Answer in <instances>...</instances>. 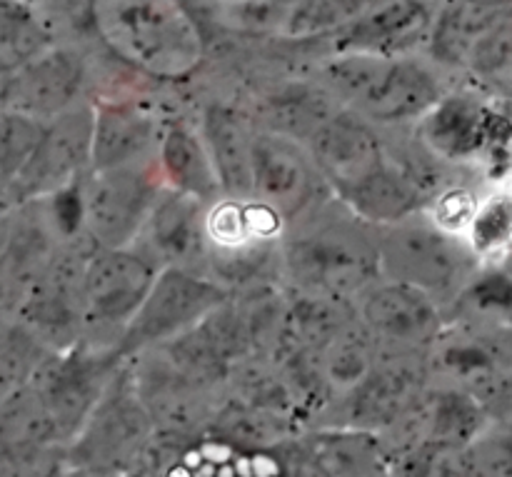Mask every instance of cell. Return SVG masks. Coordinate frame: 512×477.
<instances>
[{"label": "cell", "instance_id": "1", "mask_svg": "<svg viewBox=\"0 0 512 477\" xmlns=\"http://www.w3.org/2000/svg\"><path fill=\"white\" fill-rule=\"evenodd\" d=\"M278 260L285 288L340 303L380 280L375 228L333 195L285 225Z\"/></svg>", "mask_w": 512, "mask_h": 477}, {"label": "cell", "instance_id": "2", "mask_svg": "<svg viewBox=\"0 0 512 477\" xmlns=\"http://www.w3.org/2000/svg\"><path fill=\"white\" fill-rule=\"evenodd\" d=\"M105 48L163 83L188 80L205 60V35L185 0H90Z\"/></svg>", "mask_w": 512, "mask_h": 477}, {"label": "cell", "instance_id": "3", "mask_svg": "<svg viewBox=\"0 0 512 477\" xmlns=\"http://www.w3.org/2000/svg\"><path fill=\"white\" fill-rule=\"evenodd\" d=\"M380 278L413 285L448 310L483 263L460 235L438 228L425 213L375 228Z\"/></svg>", "mask_w": 512, "mask_h": 477}, {"label": "cell", "instance_id": "4", "mask_svg": "<svg viewBox=\"0 0 512 477\" xmlns=\"http://www.w3.org/2000/svg\"><path fill=\"white\" fill-rule=\"evenodd\" d=\"M155 430V420L140 400L125 363L65 448L68 468L103 477L130 475L153 445Z\"/></svg>", "mask_w": 512, "mask_h": 477}, {"label": "cell", "instance_id": "5", "mask_svg": "<svg viewBox=\"0 0 512 477\" xmlns=\"http://www.w3.org/2000/svg\"><path fill=\"white\" fill-rule=\"evenodd\" d=\"M125 363L128 360L113 345L85 340L68 350L50 353L40 363L28 385L48 410L63 448H68L70 440L80 433Z\"/></svg>", "mask_w": 512, "mask_h": 477}, {"label": "cell", "instance_id": "6", "mask_svg": "<svg viewBox=\"0 0 512 477\" xmlns=\"http://www.w3.org/2000/svg\"><path fill=\"white\" fill-rule=\"evenodd\" d=\"M228 298V290L208 275L185 268H160L150 293L123 330L115 350L130 360L145 350L170 343L203 323Z\"/></svg>", "mask_w": 512, "mask_h": 477}, {"label": "cell", "instance_id": "7", "mask_svg": "<svg viewBox=\"0 0 512 477\" xmlns=\"http://www.w3.org/2000/svg\"><path fill=\"white\" fill-rule=\"evenodd\" d=\"M160 183L155 165L90 170L80 183V228L93 248H130L138 240Z\"/></svg>", "mask_w": 512, "mask_h": 477}, {"label": "cell", "instance_id": "8", "mask_svg": "<svg viewBox=\"0 0 512 477\" xmlns=\"http://www.w3.org/2000/svg\"><path fill=\"white\" fill-rule=\"evenodd\" d=\"M355 320L378 355L430 358L448 325V315L430 295L395 280H375L353 300Z\"/></svg>", "mask_w": 512, "mask_h": 477}, {"label": "cell", "instance_id": "9", "mask_svg": "<svg viewBox=\"0 0 512 477\" xmlns=\"http://www.w3.org/2000/svg\"><path fill=\"white\" fill-rule=\"evenodd\" d=\"M93 245L85 238L65 243L28 293L15 305L13 315L48 350H68L85 338L83 270Z\"/></svg>", "mask_w": 512, "mask_h": 477}, {"label": "cell", "instance_id": "10", "mask_svg": "<svg viewBox=\"0 0 512 477\" xmlns=\"http://www.w3.org/2000/svg\"><path fill=\"white\" fill-rule=\"evenodd\" d=\"M420 145L438 163L468 165L512 138V103L503 105L470 90L445 93L415 123Z\"/></svg>", "mask_w": 512, "mask_h": 477}, {"label": "cell", "instance_id": "11", "mask_svg": "<svg viewBox=\"0 0 512 477\" xmlns=\"http://www.w3.org/2000/svg\"><path fill=\"white\" fill-rule=\"evenodd\" d=\"M158 268L138 248H90L83 270L85 338L108 335L110 345L118 340L145 295L150 293Z\"/></svg>", "mask_w": 512, "mask_h": 477}, {"label": "cell", "instance_id": "12", "mask_svg": "<svg viewBox=\"0 0 512 477\" xmlns=\"http://www.w3.org/2000/svg\"><path fill=\"white\" fill-rule=\"evenodd\" d=\"M93 103H78L45 123V133L8 188V208L70 190L90 173Z\"/></svg>", "mask_w": 512, "mask_h": 477}, {"label": "cell", "instance_id": "13", "mask_svg": "<svg viewBox=\"0 0 512 477\" xmlns=\"http://www.w3.org/2000/svg\"><path fill=\"white\" fill-rule=\"evenodd\" d=\"M330 188L303 143L258 128L253 138V198L293 223L298 215L325 200Z\"/></svg>", "mask_w": 512, "mask_h": 477}, {"label": "cell", "instance_id": "14", "mask_svg": "<svg viewBox=\"0 0 512 477\" xmlns=\"http://www.w3.org/2000/svg\"><path fill=\"white\" fill-rule=\"evenodd\" d=\"M430 378L433 373L428 358L378 355L368 378L343 395L345 423L338 428L368 430L375 435L393 430L413 413L428 390Z\"/></svg>", "mask_w": 512, "mask_h": 477}, {"label": "cell", "instance_id": "15", "mask_svg": "<svg viewBox=\"0 0 512 477\" xmlns=\"http://www.w3.org/2000/svg\"><path fill=\"white\" fill-rule=\"evenodd\" d=\"M205 208L208 205L200 200L163 188L133 248L158 270L185 268L203 273Z\"/></svg>", "mask_w": 512, "mask_h": 477}, {"label": "cell", "instance_id": "16", "mask_svg": "<svg viewBox=\"0 0 512 477\" xmlns=\"http://www.w3.org/2000/svg\"><path fill=\"white\" fill-rule=\"evenodd\" d=\"M165 120L140 100L110 98L93 105L90 170L155 165Z\"/></svg>", "mask_w": 512, "mask_h": 477}, {"label": "cell", "instance_id": "17", "mask_svg": "<svg viewBox=\"0 0 512 477\" xmlns=\"http://www.w3.org/2000/svg\"><path fill=\"white\" fill-rule=\"evenodd\" d=\"M433 20L428 0H370L348 28L335 33V53L403 58L428 40Z\"/></svg>", "mask_w": 512, "mask_h": 477}, {"label": "cell", "instance_id": "18", "mask_svg": "<svg viewBox=\"0 0 512 477\" xmlns=\"http://www.w3.org/2000/svg\"><path fill=\"white\" fill-rule=\"evenodd\" d=\"M303 145L330 193L355 183L388 158L375 125L348 108L330 115Z\"/></svg>", "mask_w": 512, "mask_h": 477}, {"label": "cell", "instance_id": "19", "mask_svg": "<svg viewBox=\"0 0 512 477\" xmlns=\"http://www.w3.org/2000/svg\"><path fill=\"white\" fill-rule=\"evenodd\" d=\"M85 63L80 53L65 45H50L45 53L18 68L10 78L8 108L50 123L80 103Z\"/></svg>", "mask_w": 512, "mask_h": 477}, {"label": "cell", "instance_id": "20", "mask_svg": "<svg viewBox=\"0 0 512 477\" xmlns=\"http://www.w3.org/2000/svg\"><path fill=\"white\" fill-rule=\"evenodd\" d=\"M448 90L440 83L438 73L423 60L388 58L373 88L365 93L353 113L370 125H408L423 120Z\"/></svg>", "mask_w": 512, "mask_h": 477}, {"label": "cell", "instance_id": "21", "mask_svg": "<svg viewBox=\"0 0 512 477\" xmlns=\"http://www.w3.org/2000/svg\"><path fill=\"white\" fill-rule=\"evenodd\" d=\"M333 198H338L350 213L368 225L383 228L423 213L428 200L433 198V190L408 165L388 153V158L363 178L335 190Z\"/></svg>", "mask_w": 512, "mask_h": 477}, {"label": "cell", "instance_id": "22", "mask_svg": "<svg viewBox=\"0 0 512 477\" xmlns=\"http://www.w3.org/2000/svg\"><path fill=\"white\" fill-rule=\"evenodd\" d=\"M198 130L218 178L220 198H253V123L233 105L210 103L200 115Z\"/></svg>", "mask_w": 512, "mask_h": 477}, {"label": "cell", "instance_id": "23", "mask_svg": "<svg viewBox=\"0 0 512 477\" xmlns=\"http://www.w3.org/2000/svg\"><path fill=\"white\" fill-rule=\"evenodd\" d=\"M405 425L415 433L413 445L438 443L468 448L490 425L488 405L458 385H428ZM410 445V448H413Z\"/></svg>", "mask_w": 512, "mask_h": 477}, {"label": "cell", "instance_id": "24", "mask_svg": "<svg viewBox=\"0 0 512 477\" xmlns=\"http://www.w3.org/2000/svg\"><path fill=\"white\" fill-rule=\"evenodd\" d=\"M295 448L320 477H395L388 445L368 430L330 425L295 440Z\"/></svg>", "mask_w": 512, "mask_h": 477}, {"label": "cell", "instance_id": "25", "mask_svg": "<svg viewBox=\"0 0 512 477\" xmlns=\"http://www.w3.org/2000/svg\"><path fill=\"white\" fill-rule=\"evenodd\" d=\"M155 173L163 188L210 205L220 198L218 178L208 158L198 125L188 120H165L155 150Z\"/></svg>", "mask_w": 512, "mask_h": 477}, {"label": "cell", "instance_id": "26", "mask_svg": "<svg viewBox=\"0 0 512 477\" xmlns=\"http://www.w3.org/2000/svg\"><path fill=\"white\" fill-rule=\"evenodd\" d=\"M63 448L48 410L28 383L0 395V458Z\"/></svg>", "mask_w": 512, "mask_h": 477}, {"label": "cell", "instance_id": "27", "mask_svg": "<svg viewBox=\"0 0 512 477\" xmlns=\"http://www.w3.org/2000/svg\"><path fill=\"white\" fill-rule=\"evenodd\" d=\"M448 320L512 330V268L503 260L483 265L460 298L445 310Z\"/></svg>", "mask_w": 512, "mask_h": 477}, {"label": "cell", "instance_id": "28", "mask_svg": "<svg viewBox=\"0 0 512 477\" xmlns=\"http://www.w3.org/2000/svg\"><path fill=\"white\" fill-rule=\"evenodd\" d=\"M505 13L508 10H483L455 0L443 13L435 15L433 28H430L428 35L430 53L438 63L463 65L465 68L475 43Z\"/></svg>", "mask_w": 512, "mask_h": 477}, {"label": "cell", "instance_id": "29", "mask_svg": "<svg viewBox=\"0 0 512 477\" xmlns=\"http://www.w3.org/2000/svg\"><path fill=\"white\" fill-rule=\"evenodd\" d=\"M378 363V350L368 338L358 320H350L323 350H320V368H323L325 383L335 398L363 383L370 370Z\"/></svg>", "mask_w": 512, "mask_h": 477}, {"label": "cell", "instance_id": "30", "mask_svg": "<svg viewBox=\"0 0 512 477\" xmlns=\"http://www.w3.org/2000/svg\"><path fill=\"white\" fill-rule=\"evenodd\" d=\"M343 105L325 88H293L268 103V125L263 130L305 143L325 120Z\"/></svg>", "mask_w": 512, "mask_h": 477}, {"label": "cell", "instance_id": "31", "mask_svg": "<svg viewBox=\"0 0 512 477\" xmlns=\"http://www.w3.org/2000/svg\"><path fill=\"white\" fill-rule=\"evenodd\" d=\"M463 240L483 265L498 263L512 250V190L498 188L480 195Z\"/></svg>", "mask_w": 512, "mask_h": 477}, {"label": "cell", "instance_id": "32", "mask_svg": "<svg viewBox=\"0 0 512 477\" xmlns=\"http://www.w3.org/2000/svg\"><path fill=\"white\" fill-rule=\"evenodd\" d=\"M55 45L48 25L25 0H0V65L10 73Z\"/></svg>", "mask_w": 512, "mask_h": 477}, {"label": "cell", "instance_id": "33", "mask_svg": "<svg viewBox=\"0 0 512 477\" xmlns=\"http://www.w3.org/2000/svg\"><path fill=\"white\" fill-rule=\"evenodd\" d=\"M50 353L13 313H0V395L28 383Z\"/></svg>", "mask_w": 512, "mask_h": 477}, {"label": "cell", "instance_id": "34", "mask_svg": "<svg viewBox=\"0 0 512 477\" xmlns=\"http://www.w3.org/2000/svg\"><path fill=\"white\" fill-rule=\"evenodd\" d=\"M368 3L370 0H293L280 35L308 40L318 38V35L340 33L368 8Z\"/></svg>", "mask_w": 512, "mask_h": 477}, {"label": "cell", "instance_id": "35", "mask_svg": "<svg viewBox=\"0 0 512 477\" xmlns=\"http://www.w3.org/2000/svg\"><path fill=\"white\" fill-rule=\"evenodd\" d=\"M45 133V123L0 105V195L5 198L13 180L30 160Z\"/></svg>", "mask_w": 512, "mask_h": 477}, {"label": "cell", "instance_id": "36", "mask_svg": "<svg viewBox=\"0 0 512 477\" xmlns=\"http://www.w3.org/2000/svg\"><path fill=\"white\" fill-rule=\"evenodd\" d=\"M290 5L293 0H215L213 18L235 33L280 35Z\"/></svg>", "mask_w": 512, "mask_h": 477}, {"label": "cell", "instance_id": "37", "mask_svg": "<svg viewBox=\"0 0 512 477\" xmlns=\"http://www.w3.org/2000/svg\"><path fill=\"white\" fill-rule=\"evenodd\" d=\"M465 68L508 90L512 85V15L505 13L490 25L470 50Z\"/></svg>", "mask_w": 512, "mask_h": 477}, {"label": "cell", "instance_id": "38", "mask_svg": "<svg viewBox=\"0 0 512 477\" xmlns=\"http://www.w3.org/2000/svg\"><path fill=\"white\" fill-rule=\"evenodd\" d=\"M395 477H473L468 448L418 443L393 458Z\"/></svg>", "mask_w": 512, "mask_h": 477}, {"label": "cell", "instance_id": "39", "mask_svg": "<svg viewBox=\"0 0 512 477\" xmlns=\"http://www.w3.org/2000/svg\"><path fill=\"white\" fill-rule=\"evenodd\" d=\"M473 477H512V423H490L468 445Z\"/></svg>", "mask_w": 512, "mask_h": 477}, {"label": "cell", "instance_id": "40", "mask_svg": "<svg viewBox=\"0 0 512 477\" xmlns=\"http://www.w3.org/2000/svg\"><path fill=\"white\" fill-rule=\"evenodd\" d=\"M478 198L480 195H475L473 190L465 188V185H445V188L435 190L423 213L428 215L438 228L463 238L465 228H468L470 218H473L475 213Z\"/></svg>", "mask_w": 512, "mask_h": 477}, {"label": "cell", "instance_id": "41", "mask_svg": "<svg viewBox=\"0 0 512 477\" xmlns=\"http://www.w3.org/2000/svg\"><path fill=\"white\" fill-rule=\"evenodd\" d=\"M0 477H68L65 448H43L0 458Z\"/></svg>", "mask_w": 512, "mask_h": 477}, {"label": "cell", "instance_id": "42", "mask_svg": "<svg viewBox=\"0 0 512 477\" xmlns=\"http://www.w3.org/2000/svg\"><path fill=\"white\" fill-rule=\"evenodd\" d=\"M458 3L473 5V8H483V10H510L512 0H458Z\"/></svg>", "mask_w": 512, "mask_h": 477}, {"label": "cell", "instance_id": "43", "mask_svg": "<svg viewBox=\"0 0 512 477\" xmlns=\"http://www.w3.org/2000/svg\"><path fill=\"white\" fill-rule=\"evenodd\" d=\"M10 78H13V73L10 70H5L3 65H0V105L8 103V93H10Z\"/></svg>", "mask_w": 512, "mask_h": 477}, {"label": "cell", "instance_id": "44", "mask_svg": "<svg viewBox=\"0 0 512 477\" xmlns=\"http://www.w3.org/2000/svg\"><path fill=\"white\" fill-rule=\"evenodd\" d=\"M68 477H103V475H90V473H80V470L68 468Z\"/></svg>", "mask_w": 512, "mask_h": 477}, {"label": "cell", "instance_id": "45", "mask_svg": "<svg viewBox=\"0 0 512 477\" xmlns=\"http://www.w3.org/2000/svg\"><path fill=\"white\" fill-rule=\"evenodd\" d=\"M503 263H508V265H510V268H512V250H510V253H508V255H505V258H503Z\"/></svg>", "mask_w": 512, "mask_h": 477}, {"label": "cell", "instance_id": "46", "mask_svg": "<svg viewBox=\"0 0 512 477\" xmlns=\"http://www.w3.org/2000/svg\"><path fill=\"white\" fill-rule=\"evenodd\" d=\"M505 93H508V98H510V103H512V85H510L508 90H505Z\"/></svg>", "mask_w": 512, "mask_h": 477}, {"label": "cell", "instance_id": "47", "mask_svg": "<svg viewBox=\"0 0 512 477\" xmlns=\"http://www.w3.org/2000/svg\"><path fill=\"white\" fill-rule=\"evenodd\" d=\"M508 188H510V190H512V183H510V185H508Z\"/></svg>", "mask_w": 512, "mask_h": 477}]
</instances>
